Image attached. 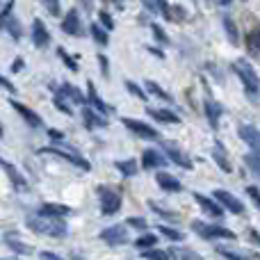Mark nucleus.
Masks as SVG:
<instances>
[{
	"label": "nucleus",
	"mask_w": 260,
	"mask_h": 260,
	"mask_svg": "<svg viewBox=\"0 0 260 260\" xmlns=\"http://www.w3.org/2000/svg\"><path fill=\"white\" fill-rule=\"evenodd\" d=\"M87 99H89V105H91V108L99 110V112L105 114V117L112 112V108H110V105H105L103 101H101V96H99V91H96L94 82H87Z\"/></svg>",
	"instance_id": "nucleus-15"
},
{
	"label": "nucleus",
	"mask_w": 260,
	"mask_h": 260,
	"mask_svg": "<svg viewBox=\"0 0 260 260\" xmlns=\"http://www.w3.org/2000/svg\"><path fill=\"white\" fill-rule=\"evenodd\" d=\"M99 197H101V212L105 217L108 215H117L121 210V189L119 187H108L101 185L99 187Z\"/></svg>",
	"instance_id": "nucleus-3"
},
{
	"label": "nucleus",
	"mask_w": 260,
	"mask_h": 260,
	"mask_svg": "<svg viewBox=\"0 0 260 260\" xmlns=\"http://www.w3.org/2000/svg\"><path fill=\"white\" fill-rule=\"evenodd\" d=\"M167 162L165 155H160L157 151H153V148H148V151L142 153V167L144 169H157V167H162Z\"/></svg>",
	"instance_id": "nucleus-19"
},
{
	"label": "nucleus",
	"mask_w": 260,
	"mask_h": 260,
	"mask_svg": "<svg viewBox=\"0 0 260 260\" xmlns=\"http://www.w3.org/2000/svg\"><path fill=\"white\" fill-rule=\"evenodd\" d=\"M247 194H249V199L253 201V206H256L258 210H260V189L253 187V185H249V187H247Z\"/></svg>",
	"instance_id": "nucleus-47"
},
{
	"label": "nucleus",
	"mask_w": 260,
	"mask_h": 260,
	"mask_svg": "<svg viewBox=\"0 0 260 260\" xmlns=\"http://www.w3.org/2000/svg\"><path fill=\"white\" fill-rule=\"evenodd\" d=\"M155 183L162 187V192H169V194L183 192V185H180V180H176L174 176H171V174H165V171L155 174Z\"/></svg>",
	"instance_id": "nucleus-13"
},
{
	"label": "nucleus",
	"mask_w": 260,
	"mask_h": 260,
	"mask_svg": "<svg viewBox=\"0 0 260 260\" xmlns=\"http://www.w3.org/2000/svg\"><path fill=\"white\" fill-rule=\"evenodd\" d=\"M162 148H165V155L169 157L174 165L183 167V169H192V160H189L183 151H178V148H174V146H162Z\"/></svg>",
	"instance_id": "nucleus-18"
},
{
	"label": "nucleus",
	"mask_w": 260,
	"mask_h": 260,
	"mask_svg": "<svg viewBox=\"0 0 260 260\" xmlns=\"http://www.w3.org/2000/svg\"><path fill=\"white\" fill-rule=\"evenodd\" d=\"M126 89H128L133 96H137L139 101H146V94H144V89H142V87H137V82L126 80Z\"/></svg>",
	"instance_id": "nucleus-41"
},
{
	"label": "nucleus",
	"mask_w": 260,
	"mask_h": 260,
	"mask_svg": "<svg viewBox=\"0 0 260 260\" xmlns=\"http://www.w3.org/2000/svg\"><path fill=\"white\" fill-rule=\"evenodd\" d=\"M44 7H46V12H48L50 16H59V12H62L59 0H44Z\"/></svg>",
	"instance_id": "nucleus-39"
},
{
	"label": "nucleus",
	"mask_w": 260,
	"mask_h": 260,
	"mask_svg": "<svg viewBox=\"0 0 260 260\" xmlns=\"http://www.w3.org/2000/svg\"><path fill=\"white\" fill-rule=\"evenodd\" d=\"M167 18H171V21H183V18H187V12H185L183 7H178V5H169Z\"/></svg>",
	"instance_id": "nucleus-38"
},
{
	"label": "nucleus",
	"mask_w": 260,
	"mask_h": 260,
	"mask_svg": "<svg viewBox=\"0 0 260 260\" xmlns=\"http://www.w3.org/2000/svg\"><path fill=\"white\" fill-rule=\"evenodd\" d=\"M247 50L253 57H260V27H253L247 35Z\"/></svg>",
	"instance_id": "nucleus-23"
},
{
	"label": "nucleus",
	"mask_w": 260,
	"mask_h": 260,
	"mask_svg": "<svg viewBox=\"0 0 260 260\" xmlns=\"http://www.w3.org/2000/svg\"><path fill=\"white\" fill-rule=\"evenodd\" d=\"M21 69H23V59H21V57H18V59H14V64H12V71L16 73V71H21Z\"/></svg>",
	"instance_id": "nucleus-54"
},
{
	"label": "nucleus",
	"mask_w": 260,
	"mask_h": 260,
	"mask_svg": "<svg viewBox=\"0 0 260 260\" xmlns=\"http://www.w3.org/2000/svg\"><path fill=\"white\" fill-rule=\"evenodd\" d=\"M48 137H50V139H53V142H55V144H62V142H64V135H62V133H59V130H53V128H50V130H48Z\"/></svg>",
	"instance_id": "nucleus-49"
},
{
	"label": "nucleus",
	"mask_w": 260,
	"mask_h": 260,
	"mask_svg": "<svg viewBox=\"0 0 260 260\" xmlns=\"http://www.w3.org/2000/svg\"><path fill=\"white\" fill-rule=\"evenodd\" d=\"M3 23H5L7 32L14 37V39H21V35H23V32H21V23H18L16 18H12V14H9V16H5V18H3Z\"/></svg>",
	"instance_id": "nucleus-32"
},
{
	"label": "nucleus",
	"mask_w": 260,
	"mask_h": 260,
	"mask_svg": "<svg viewBox=\"0 0 260 260\" xmlns=\"http://www.w3.org/2000/svg\"><path fill=\"white\" fill-rule=\"evenodd\" d=\"M215 3H217V5H221V7H226V5H231L233 0H215Z\"/></svg>",
	"instance_id": "nucleus-58"
},
{
	"label": "nucleus",
	"mask_w": 260,
	"mask_h": 260,
	"mask_svg": "<svg viewBox=\"0 0 260 260\" xmlns=\"http://www.w3.org/2000/svg\"><path fill=\"white\" fill-rule=\"evenodd\" d=\"M233 71L238 73V78L242 80L244 89L249 91V96H258L260 91V78L253 69V64H249L247 59H235L233 62Z\"/></svg>",
	"instance_id": "nucleus-2"
},
{
	"label": "nucleus",
	"mask_w": 260,
	"mask_h": 260,
	"mask_svg": "<svg viewBox=\"0 0 260 260\" xmlns=\"http://www.w3.org/2000/svg\"><path fill=\"white\" fill-rule=\"evenodd\" d=\"M62 30H64V35H71V37H82V35H85L78 9H71V12H69L67 16H64V21H62Z\"/></svg>",
	"instance_id": "nucleus-8"
},
{
	"label": "nucleus",
	"mask_w": 260,
	"mask_h": 260,
	"mask_svg": "<svg viewBox=\"0 0 260 260\" xmlns=\"http://www.w3.org/2000/svg\"><path fill=\"white\" fill-rule=\"evenodd\" d=\"M194 201H197L199 206H201L210 217H217V219H219V217L224 215V206H221V203L217 201V199L212 201V199H208V197H203V194L194 192Z\"/></svg>",
	"instance_id": "nucleus-11"
},
{
	"label": "nucleus",
	"mask_w": 260,
	"mask_h": 260,
	"mask_svg": "<svg viewBox=\"0 0 260 260\" xmlns=\"http://www.w3.org/2000/svg\"><path fill=\"white\" fill-rule=\"evenodd\" d=\"M203 108H206V117H208V123H210L212 128L219 126V117H221V108L215 103V101L208 99L206 103H203Z\"/></svg>",
	"instance_id": "nucleus-22"
},
{
	"label": "nucleus",
	"mask_w": 260,
	"mask_h": 260,
	"mask_svg": "<svg viewBox=\"0 0 260 260\" xmlns=\"http://www.w3.org/2000/svg\"><path fill=\"white\" fill-rule=\"evenodd\" d=\"M32 41H35L37 48H46V46L50 44V32H48V27L44 25L41 18L32 21Z\"/></svg>",
	"instance_id": "nucleus-10"
},
{
	"label": "nucleus",
	"mask_w": 260,
	"mask_h": 260,
	"mask_svg": "<svg viewBox=\"0 0 260 260\" xmlns=\"http://www.w3.org/2000/svg\"><path fill=\"white\" fill-rule=\"evenodd\" d=\"M160 233L165 235L167 240H171V242H180V240H183V233H180V231H174L171 226H165V224L160 226Z\"/></svg>",
	"instance_id": "nucleus-37"
},
{
	"label": "nucleus",
	"mask_w": 260,
	"mask_h": 260,
	"mask_svg": "<svg viewBox=\"0 0 260 260\" xmlns=\"http://www.w3.org/2000/svg\"><path fill=\"white\" fill-rule=\"evenodd\" d=\"M114 167H117L123 176H135V174H137V162L130 160V157H128V160H117V162H114Z\"/></svg>",
	"instance_id": "nucleus-31"
},
{
	"label": "nucleus",
	"mask_w": 260,
	"mask_h": 260,
	"mask_svg": "<svg viewBox=\"0 0 260 260\" xmlns=\"http://www.w3.org/2000/svg\"><path fill=\"white\" fill-rule=\"evenodd\" d=\"M151 30H153V37H155L157 41H160V44H165V46H169V37H167V32L162 30L160 25H157V23H153L151 25Z\"/></svg>",
	"instance_id": "nucleus-42"
},
{
	"label": "nucleus",
	"mask_w": 260,
	"mask_h": 260,
	"mask_svg": "<svg viewBox=\"0 0 260 260\" xmlns=\"http://www.w3.org/2000/svg\"><path fill=\"white\" fill-rule=\"evenodd\" d=\"M121 123L126 126L130 133H135L137 137H142V139H157L160 135H157V130L153 128V126H148V123H144V121H139V119H121Z\"/></svg>",
	"instance_id": "nucleus-7"
},
{
	"label": "nucleus",
	"mask_w": 260,
	"mask_h": 260,
	"mask_svg": "<svg viewBox=\"0 0 260 260\" xmlns=\"http://www.w3.org/2000/svg\"><path fill=\"white\" fill-rule=\"evenodd\" d=\"M39 260H64V258H59L57 253H53V251H41L39 253Z\"/></svg>",
	"instance_id": "nucleus-51"
},
{
	"label": "nucleus",
	"mask_w": 260,
	"mask_h": 260,
	"mask_svg": "<svg viewBox=\"0 0 260 260\" xmlns=\"http://www.w3.org/2000/svg\"><path fill=\"white\" fill-rule=\"evenodd\" d=\"M244 162H247V167L253 171V174L260 178V155L258 153H249V155H244Z\"/></svg>",
	"instance_id": "nucleus-36"
},
{
	"label": "nucleus",
	"mask_w": 260,
	"mask_h": 260,
	"mask_svg": "<svg viewBox=\"0 0 260 260\" xmlns=\"http://www.w3.org/2000/svg\"><path fill=\"white\" fill-rule=\"evenodd\" d=\"M215 199L221 203V206L226 208V210L235 212V215H242V212H244L242 201H240V199H235L233 194H231V192H226V189H215Z\"/></svg>",
	"instance_id": "nucleus-9"
},
{
	"label": "nucleus",
	"mask_w": 260,
	"mask_h": 260,
	"mask_svg": "<svg viewBox=\"0 0 260 260\" xmlns=\"http://www.w3.org/2000/svg\"><path fill=\"white\" fill-rule=\"evenodd\" d=\"M82 3V7L87 9V12H91V9H94V0H80Z\"/></svg>",
	"instance_id": "nucleus-56"
},
{
	"label": "nucleus",
	"mask_w": 260,
	"mask_h": 260,
	"mask_svg": "<svg viewBox=\"0 0 260 260\" xmlns=\"http://www.w3.org/2000/svg\"><path fill=\"white\" fill-rule=\"evenodd\" d=\"M219 253L224 256L226 260H247L242 253H235V251H226V249H219Z\"/></svg>",
	"instance_id": "nucleus-48"
},
{
	"label": "nucleus",
	"mask_w": 260,
	"mask_h": 260,
	"mask_svg": "<svg viewBox=\"0 0 260 260\" xmlns=\"http://www.w3.org/2000/svg\"><path fill=\"white\" fill-rule=\"evenodd\" d=\"M5 244H7L12 251L23 253V256H30V253H35V249H32L30 244H25L23 240H18V235H14V233H7V235H5Z\"/></svg>",
	"instance_id": "nucleus-17"
},
{
	"label": "nucleus",
	"mask_w": 260,
	"mask_h": 260,
	"mask_svg": "<svg viewBox=\"0 0 260 260\" xmlns=\"http://www.w3.org/2000/svg\"><path fill=\"white\" fill-rule=\"evenodd\" d=\"M39 210H41V212H46V215L67 217L69 212H71V208H69V206H62V203H44V206H41Z\"/></svg>",
	"instance_id": "nucleus-25"
},
{
	"label": "nucleus",
	"mask_w": 260,
	"mask_h": 260,
	"mask_svg": "<svg viewBox=\"0 0 260 260\" xmlns=\"http://www.w3.org/2000/svg\"><path fill=\"white\" fill-rule=\"evenodd\" d=\"M148 206H151V210L155 212V215H162V217H167V219H176V215H174V212H169V210H167V208L157 206L155 201H148Z\"/></svg>",
	"instance_id": "nucleus-45"
},
{
	"label": "nucleus",
	"mask_w": 260,
	"mask_h": 260,
	"mask_svg": "<svg viewBox=\"0 0 260 260\" xmlns=\"http://www.w3.org/2000/svg\"><path fill=\"white\" fill-rule=\"evenodd\" d=\"M41 153H50V155H57V157H62V160L71 162V165L80 167V169H85V171H89V169H91V165L80 155V151H78V148H71V146H64V142H62V144H57V146L41 148Z\"/></svg>",
	"instance_id": "nucleus-4"
},
{
	"label": "nucleus",
	"mask_w": 260,
	"mask_h": 260,
	"mask_svg": "<svg viewBox=\"0 0 260 260\" xmlns=\"http://www.w3.org/2000/svg\"><path fill=\"white\" fill-rule=\"evenodd\" d=\"M105 3L114 5V7H123V3H126V0H105Z\"/></svg>",
	"instance_id": "nucleus-57"
},
{
	"label": "nucleus",
	"mask_w": 260,
	"mask_h": 260,
	"mask_svg": "<svg viewBox=\"0 0 260 260\" xmlns=\"http://www.w3.org/2000/svg\"><path fill=\"white\" fill-rule=\"evenodd\" d=\"M82 119H85V126L89 128V130L108 126V119H105V114H101L99 110H91V108H82Z\"/></svg>",
	"instance_id": "nucleus-12"
},
{
	"label": "nucleus",
	"mask_w": 260,
	"mask_h": 260,
	"mask_svg": "<svg viewBox=\"0 0 260 260\" xmlns=\"http://www.w3.org/2000/svg\"><path fill=\"white\" fill-rule=\"evenodd\" d=\"M0 82H3V87H5V89H7V91H16V89H14V87H12V82L7 80V78H0Z\"/></svg>",
	"instance_id": "nucleus-55"
},
{
	"label": "nucleus",
	"mask_w": 260,
	"mask_h": 260,
	"mask_svg": "<svg viewBox=\"0 0 260 260\" xmlns=\"http://www.w3.org/2000/svg\"><path fill=\"white\" fill-rule=\"evenodd\" d=\"M89 32H91V37H94V41H96L99 46H108L110 37H108V30H105L103 25H99V23H91V25H89Z\"/></svg>",
	"instance_id": "nucleus-28"
},
{
	"label": "nucleus",
	"mask_w": 260,
	"mask_h": 260,
	"mask_svg": "<svg viewBox=\"0 0 260 260\" xmlns=\"http://www.w3.org/2000/svg\"><path fill=\"white\" fill-rule=\"evenodd\" d=\"M192 231L197 235H201V238H208V240H215V238H221V240H235V233L229 229H224V226H208L203 224V221L194 219L192 221Z\"/></svg>",
	"instance_id": "nucleus-5"
},
{
	"label": "nucleus",
	"mask_w": 260,
	"mask_h": 260,
	"mask_svg": "<svg viewBox=\"0 0 260 260\" xmlns=\"http://www.w3.org/2000/svg\"><path fill=\"white\" fill-rule=\"evenodd\" d=\"M99 21H101V25L105 27V30H114V18H112V14H108V12H99Z\"/></svg>",
	"instance_id": "nucleus-43"
},
{
	"label": "nucleus",
	"mask_w": 260,
	"mask_h": 260,
	"mask_svg": "<svg viewBox=\"0 0 260 260\" xmlns=\"http://www.w3.org/2000/svg\"><path fill=\"white\" fill-rule=\"evenodd\" d=\"M148 114H151L153 119H157V121H162V123H180V119L176 117L171 110H148Z\"/></svg>",
	"instance_id": "nucleus-27"
},
{
	"label": "nucleus",
	"mask_w": 260,
	"mask_h": 260,
	"mask_svg": "<svg viewBox=\"0 0 260 260\" xmlns=\"http://www.w3.org/2000/svg\"><path fill=\"white\" fill-rule=\"evenodd\" d=\"M57 55H59V59H62V62H64V64H67V67H69V69H71V71H73V73H76V71H78V64H76V59H73V57H69V55H67V53H64V50H62V48H59V50H57Z\"/></svg>",
	"instance_id": "nucleus-46"
},
{
	"label": "nucleus",
	"mask_w": 260,
	"mask_h": 260,
	"mask_svg": "<svg viewBox=\"0 0 260 260\" xmlns=\"http://www.w3.org/2000/svg\"><path fill=\"white\" fill-rule=\"evenodd\" d=\"M224 30H226V37H229L231 44H238V27H235L231 16H224Z\"/></svg>",
	"instance_id": "nucleus-34"
},
{
	"label": "nucleus",
	"mask_w": 260,
	"mask_h": 260,
	"mask_svg": "<svg viewBox=\"0 0 260 260\" xmlns=\"http://www.w3.org/2000/svg\"><path fill=\"white\" fill-rule=\"evenodd\" d=\"M12 7H14V0H7V3H5V7H3V18L12 14Z\"/></svg>",
	"instance_id": "nucleus-52"
},
{
	"label": "nucleus",
	"mask_w": 260,
	"mask_h": 260,
	"mask_svg": "<svg viewBox=\"0 0 260 260\" xmlns=\"http://www.w3.org/2000/svg\"><path fill=\"white\" fill-rule=\"evenodd\" d=\"M99 64H101V73H103V76H108L110 67H108V57H105V55H99Z\"/></svg>",
	"instance_id": "nucleus-50"
},
{
	"label": "nucleus",
	"mask_w": 260,
	"mask_h": 260,
	"mask_svg": "<svg viewBox=\"0 0 260 260\" xmlns=\"http://www.w3.org/2000/svg\"><path fill=\"white\" fill-rule=\"evenodd\" d=\"M25 224L32 233L48 235V238H64L67 235V221L57 215H46V212H37V215H27Z\"/></svg>",
	"instance_id": "nucleus-1"
},
{
	"label": "nucleus",
	"mask_w": 260,
	"mask_h": 260,
	"mask_svg": "<svg viewBox=\"0 0 260 260\" xmlns=\"http://www.w3.org/2000/svg\"><path fill=\"white\" fill-rule=\"evenodd\" d=\"M169 256H171V253L160 251V249H144V251H142L144 260H169Z\"/></svg>",
	"instance_id": "nucleus-35"
},
{
	"label": "nucleus",
	"mask_w": 260,
	"mask_h": 260,
	"mask_svg": "<svg viewBox=\"0 0 260 260\" xmlns=\"http://www.w3.org/2000/svg\"><path fill=\"white\" fill-rule=\"evenodd\" d=\"M59 91H62L67 99H71L73 103H78V105H85L87 103V99L82 96V91L78 89V87H73V85H62V87H59Z\"/></svg>",
	"instance_id": "nucleus-24"
},
{
	"label": "nucleus",
	"mask_w": 260,
	"mask_h": 260,
	"mask_svg": "<svg viewBox=\"0 0 260 260\" xmlns=\"http://www.w3.org/2000/svg\"><path fill=\"white\" fill-rule=\"evenodd\" d=\"M240 137H242L244 142L249 144L251 153H258V155H260V130H258V128H253V126H242V128H240Z\"/></svg>",
	"instance_id": "nucleus-14"
},
{
	"label": "nucleus",
	"mask_w": 260,
	"mask_h": 260,
	"mask_svg": "<svg viewBox=\"0 0 260 260\" xmlns=\"http://www.w3.org/2000/svg\"><path fill=\"white\" fill-rule=\"evenodd\" d=\"M128 224H114L110 226V229L101 231V240L103 242H108L110 247H121V244L128 242Z\"/></svg>",
	"instance_id": "nucleus-6"
},
{
	"label": "nucleus",
	"mask_w": 260,
	"mask_h": 260,
	"mask_svg": "<svg viewBox=\"0 0 260 260\" xmlns=\"http://www.w3.org/2000/svg\"><path fill=\"white\" fill-rule=\"evenodd\" d=\"M12 108L16 110L18 114H21V117H23V121H25L27 126H35V128H39V126H41V119H39V114H37V112H32L30 108H25V105L16 103V101H12Z\"/></svg>",
	"instance_id": "nucleus-20"
},
{
	"label": "nucleus",
	"mask_w": 260,
	"mask_h": 260,
	"mask_svg": "<svg viewBox=\"0 0 260 260\" xmlns=\"http://www.w3.org/2000/svg\"><path fill=\"white\" fill-rule=\"evenodd\" d=\"M169 253L176 260H201V256H199L197 251H192V249H185V247H174Z\"/></svg>",
	"instance_id": "nucleus-29"
},
{
	"label": "nucleus",
	"mask_w": 260,
	"mask_h": 260,
	"mask_svg": "<svg viewBox=\"0 0 260 260\" xmlns=\"http://www.w3.org/2000/svg\"><path fill=\"white\" fill-rule=\"evenodd\" d=\"M55 105H57V110H62L64 114H71V105H67V96L62 94V91H57V96H55Z\"/></svg>",
	"instance_id": "nucleus-40"
},
{
	"label": "nucleus",
	"mask_w": 260,
	"mask_h": 260,
	"mask_svg": "<svg viewBox=\"0 0 260 260\" xmlns=\"http://www.w3.org/2000/svg\"><path fill=\"white\" fill-rule=\"evenodd\" d=\"M142 3L151 14H165V16L169 14V3L167 0H142Z\"/></svg>",
	"instance_id": "nucleus-26"
},
{
	"label": "nucleus",
	"mask_w": 260,
	"mask_h": 260,
	"mask_svg": "<svg viewBox=\"0 0 260 260\" xmlns=\"http://www.w3.org/2000/svg\"><path fill=\"white\" fill-rule=\"evenodd\" d=\"M3 169H5V174L9 176V180H12V183L16 185L18 189H23V192H25V189H27V183H25V178H23L21 171H18L16 167H14L12 162H7V160H3Z\"/></svg>",
	"instance_id": "nucleus-21"
},
{
	"label": "nucleus",
	"mask_w": 260,
	"mask_h": 260,
	"mask_svg": "<svg viewBox=\"0 0 260 260\" xmlns=\"http://www.w3.org/2000/svg\"><path fill=\"white\" fill-rule=\"evenodd\" d=\"M247 235H249V240H253V242H258V244H260V235H258L253 229H249V231H247Z\"/></svg>",
	"instance_id": "nucleus-53"
},
{
	"label": "nucleus",
	"mask_w": 260,
	"mask_h": 260,
	"mask_svg": "<svg viewBox=\"0 0 260 260\" xmlns=\"http://www.w3.org/2000/svg\"><path fill=\"white\" fill-rule=\"evenodd\" d=\"M157 244V238L153 233H144L142 238H137V242H135V247L139 249V251H144V249H153Z\"/></svg>",
	"instance_id": "nucleus-33"
},
{
	"label": "nucleus",
	"mask_w": 260,
	"mask_h": 260,
	"mask_svg": "<svg viewBox=\"0 0 260 260\" xmlns=\"http://www.w3.org/2000/svg\"><path fill=\"white\" fill-rule=\"evenodd\" d=\"M126 224L130 226V229H137V231H146L148 229L146 219H142V217H128Z\"/></svg>",
	"instance_id": "nucleus-44"
},
{
	"label": "nucleus",
	"mask_w": 260,
	"mask_h": 260,
	"mask_svg": "<svg viewBox=\"0 0 260 260\" xmlns=\"http://www.w3.org/2000/svg\"><path fill=\"white\" fill-rule=\"evenodd\" d=\"M146 89L151 91L153 96H157V99H162V101H167V103H174V99H171V94L169 91H165L157 82H153V80H146Z\"/></svg>",
	"instance_id": "nucleus-30"
},
{
	"label": "nucleus",
	"mask_w": 260,
	"mask_h": 260,
	"mask_svg": "<svg viewBox=\"0 0 260 260\" xmlns=\"http://www.w3.org/2000/svg\"><path fill=\"white\" fill-rule=\"evenodd\" d=\"M212 160H215L217 167H219L221 171H226V174L233 169V167H231V160H229V153H226L224 144H219V142H215V146H212Z\"/></svg>",
	"instance_id": "nucleus-16"
}]
</instances>
